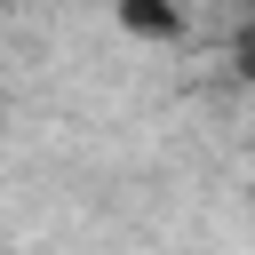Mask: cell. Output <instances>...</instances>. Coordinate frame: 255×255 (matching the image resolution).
I'll list each match as a JSON object with an SVG mask.
<instances>
[{"label": "cell", "mask_w": 255, "mask_h": 255, "mask_svg": "<svg viewBox=\"0 0 255 255\" xmlns=\"http://www.w3.org/2000/svg\"><path fill=\"white\" fill-rule=\"evenodd\" d=\"M120 24L143 32V40H175V32H183V16H175L167 0H120Z\"/></svg>", "instance_id": "obj_1"}, {"label": "cell", "mask_w": 255, "mask_h": 255, "mask_svg": "<svg viewBox=\"0 0 255 255\" xmlns=\"http://www.w3.org/2000/svg\"><path fill=\"white\" fill-rule=\"evenodd\" d=\"M239 72H247V80H255V32H247V40H239Z\"/></svg>", "instance_id": "obj_2"}, {"label": "cell", "mask_w": 255, "mask_h": 255, "mask_svg": "<svg viewBox=\"0 0 255 255\" xmlns=\"http://www.w3.org/2000/svg\"><path fill=\"white\" fill-rule=\"evenodd\" d=\"M239 8H255V0H239Z\"/></svg>", "instance_id": "obj_3"}]
</instances>
